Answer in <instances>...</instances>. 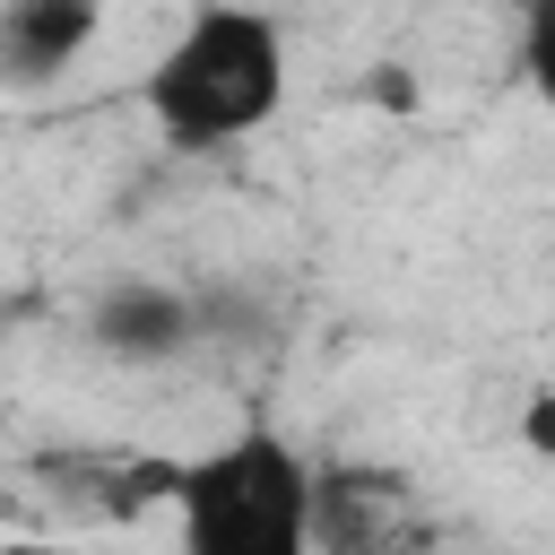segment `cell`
Here are the masks:
<instances>
[{"instance_id":"cell-1","label":"cell","mask_w":555,"mask_h":555,"mask_svg":"<svg viewBox=\"0 0 555 555\" xmlns=\"http://www.w3.org/2000/svg\"><path fill=\"white\" fill-rule=\"evenodd\" d=\"M139 104H147L156 139L182 147V156L260 130V121L286 104V35H278V17H260V9H243V0L191 9L182 35L147 61Z\"/></svg>"},{"instance_id":"cell-2","label":"cell","mask_w":555,"mask_h":555,"mask_svg":"<svg viewBox=\"0 0 555 555\" xmlns=\"http://www.w3.org/2000/svg\"><path fill=\"white\" fill-rule=\"evenodd\" d=\"M182 555H321L312 546V468L278 425H243L217 451L182 460Z\"/></svg>"},{"instance_id":"cell-3","label":"cell","mask_w":555,"mask_h":555,"mask_svg":"<svg viewBox=\"0 0 555 555\" xmlns=\"http://www.w3.org/2000/svg\"><path fill=\"white\" fill-rule=\"evenodd\" d=\"M312 546L321 555H442L434 512L390 468H312Z\"/></svg>"},{"instance_id":"cell-4","label":"cell","mask_w":555,"mask_h":555,"mask_svg":"<svg viewBox=\"0 0 555 555\" xmlns=\"http://www.w3.org/2000/svg\"><path fill=\"white\" fill-rule=\"evenodd\" d=\"M43 494L78 520H139V512H173L182 494V460L156 451H43L35 460Z\"/></svg>"},{"instance_id":"cell-5","label":"cell","mask_w":555,"mask_h":555,"mask_svg":"<svg viewBox=\"0 0 555 555\" xmlns=\"http://www.w3.org/2000/svg\"><path fill=\"white\" fill-rule=\"evenodd\" d=\"M87 338L113 356V364H173L191 338H199V304L165 278H113L87 312Z\"/></svg>"},{"instance_id":"cell-6","label":"cell","mask_w":555,"mask_h":555,"mask_svg":"<svg viewBox=\"0 0 555 555\" xmlns=\"http://www.w3.org/2000/svg\"><path fill=\"white\" fill-rule=\"evenodd\" d=\"M104 35V0H0V78L43 87Z\"/></svg>"},{"instance_id":"cell-7","label":"cell","mask_w":555,"mask_h":555,"mask_svg":"<svg viewBox=\"0 0 555 555\" xmlns=\"http://www.w3.org/2000/svg\"><path fill=\"white\" fill-rule=\"evenodd\" d=\"M520 78H529L538 104H555V0L520 9Z\"/></svg>"},{"instance_id":"cell-8","label":"cell","mask_w":555,"mask_h":555,"mask_svg":"<svg viewBox=\"0 0 555 555\" xmlns=\"http://www.w3.org/2000/svg\"><path fill=\"white\" fill-rule=\"evenodd\" d=\"M520 442H529V451H538V460H555V382H546V390H529V399H520Z\"/></svg>"},{"instance_id":"cell-9","label":"cell","mask_w":555,"mask_h":555,"mask_svg":"<svg viewBox=\"0 0 555 555\" xmlns=\"http://www.w3.org/2000/svg\"><path fill=\"white\" fill-rule=\"evenodd\" d=\"M0 555H69V546H52V538H0Z\"/></svg>"}]
</instances>
